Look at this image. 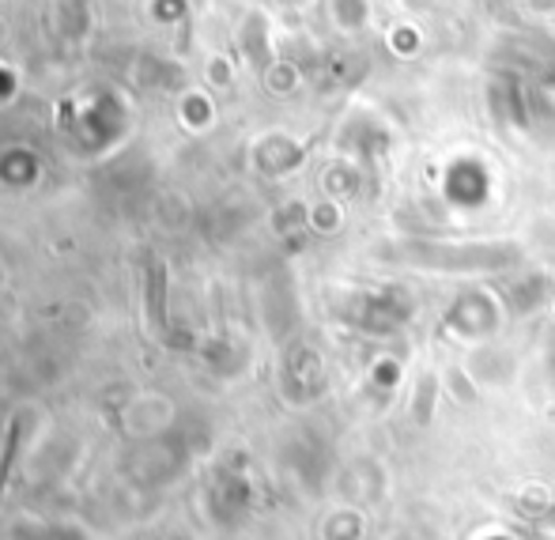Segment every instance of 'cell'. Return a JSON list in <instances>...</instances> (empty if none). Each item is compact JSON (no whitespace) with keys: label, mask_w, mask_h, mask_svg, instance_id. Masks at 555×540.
I'll return each instance as SVG.
<instances>
[{"label":"cell","mask_w":555,"mask_h":540,"mask_svg":"<svg viewBox=\"0 0 555 540\" xmlns=\"http://www.w3.org/2000/svg\"><path fill=\"white\" fill-rule=\"evenodd\" d=\"M333 12H336V27H348V30H359L366 20H371V4L366 0H333Z\"/></svg>","instance_id":"1"}]
</instances>
